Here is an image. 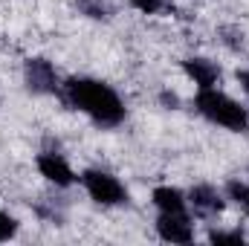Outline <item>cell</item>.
<instances>
[{
	"label": "cell",
	"instance_id": "obj_1",
	"mask_svg": "<svg viewBox=\"0 0 249 246\" xmlns=\"http://www.w3.org/2000/svg\"><path fill=\"white\" fill-rule=\"evenodd\" d=\"M58 96L72 110L84 113L96 127H119L127 119V107H124L122 96L102 78L72 75L61 84Z\"/></svg>",
	"mask_w": 249,
	"mask_h": 246
},
{
	"label": "cell",
	"instance_id": "obj_2",
	"mask_svg": "<svg viewBox=\"0 0 249 246\" xmlns=\"http://www.w3.org/2000/svg\"><path fill=\"white\" fill-rule=\"evenodd\" d=\"M191 107L197 110V116H203L214 127H223L229 133H249V110L220 87L197 90L191 99Z\"/></svg>",
	"mask_w": 249,
	"mask_h": 246
},
{
	"label": "cell",
	"instance_id": "obj_3",
	"mask_svg": "<svg viewBox=\"0 0 249 246\" xmlns=\"http://www.w3.org/2000/svg\"><path fill=\"white\" fill-rule=\"evenodd\" d=\"M78 183L84 188V194L96 206H102V209H119V206H127L130 203L127 185L116 174L105 171V168H84L78 174Z\"/></svg>",
	"mask_w": 249,
	"mask_h": 246
},
{
	"label": "cell",
	"instance_id": "obj_4",
	"mask_svg": "<svg viewBox=\"0 0 249 246\" xmlns=\"http://www.w3.org/2000/svg\"><path fill=\"white\" fill-rule=\"evenodd\" d=\"M23 84L32 96H58L61 93V75L55 64L44 55H29L23 61Z\"/></svg>",
	"mask_w": 249,
	"mask_h": 246
},
{
	"label": "cell",
	"instance_id": "obj_5",
	"mask_svg": "<svg viewBox=\"0 0 249 246\" xmlns=\"http://www.w3.org/2000/svg\"><path fill=\"white\" fill-rule=\"evenodd\" d=\"M188 197V211H194V217H203V220H212L217 217L223 209H226V194L220 188H214L212 183H197L186 191Z\"/></svg>",
	"mask_w": 249,
	"mask_h": 246
},
{
	"label": "cell",
	"instance_id": "obj_6",
	"mask_svg": "<svg viewBox=\"0 0 249 246\" xmlns=\"http://www.w3.org/2000/svg\"><path fill=\"white\" fill-rule=\"evenodd\" d=\"M35 168H38V174L47 183H53L55 188H70V185L78 183V174L72 171V165L67 162V157L58 154V151H41L35 157Z\"/></svg>",
	"mask_w": 249,
	"mask_h": 246
},
{
	"label": "cell",
	"instance_id": "obj_7",
	"mask_svg": "<svg viewBox=\"0 0 249 246\" xmlns=\"http://www.w3.org/2000/svg\"><path fill=\"white\" fill-rule=\"evenodd\" d=\"M160 241L165 244H194L197 232H194V217L191 211H180V214H157V223H154Z\"/></svg>",
	"mask_w": 249,
	"mask_h": 246
},
{
	"label": "cell",
	"instance_id": "obj_8",
	"mask_svg": "<svg viewBox=\"0 0 249 246\" xmlns=\"http://www.w3.org/2000/svg\"><path fill=\"white\" fill-rule=\"evenodd\" d=\"M183 72H186V78L197 87V90L217 87L220 78H223L220 64L212 61V58H206V55H188V58H183Z\"/></svg>",
	"mask_w": 249,
	"mask_h": 246
},
{
	"label": "cell",
	"instance_id": "obj_9",
	"mask_svg": "<svg viewBox=\"0 0 249 246\" xmlns=\"http://www.w3.org/2000/svg\"><path fill=\"white\" fill-rule=\"evenodd\" d=\"M151 203L157 211L162 214H180V211H188V197L183 188L177 185H157L151 191Z\"/></svg>",
	"mask_w": 249,
	"mask_h": 246
},
{
	"label": "cell",
	"instance_id": "obj_10",
	"mask_svg": "<svg viewBox=\"0 0 249 246\" xmlns=\"http://www.w3.org/2000/svg\"><path fill=\"white\" fill-rule=\"evenodd\" d=\"M78 15L90 18V20H110L113 18V6L110 0H75Z\"/></svg>",
	"mask_w": 249,
	"mask_h": 246
},
{
	"label": "cell",
	"instance_id": "obj_11",
	"mask_svg": "<svg viewBox=\"0 0 249 246\" xmlns=\"http://www.w3.org/2000/svg\"><path fill=\"white\" fill-rule=\"evenodd\" d=\"M223 194H226V200L229 203H235L244 214H249V183L247 180H229V183L223 185Z\"/></svg>",
	"mask_w": 249,
	"mask_h": 246
},
{
	"label": "cell",
	"instance_id": "obj_12",
	"mask_svg": "<svg viewBox=\"0 0 249 246\" xmlns=\"http://www.w3.org/2000/svg\"><path fill=\"white\" fill-rule=\"evenodd\" d=\"M206 241H209V244L241 246V244H247V235H244L241 229H212V232L206 235Z\"/></svg>",
	"mask_w": 249,
	"mask_h": 246
},
{
	"label": "cell",
	"instance_id": "obj_13",
	"mask_svg": "<svg viewBox=\"0 0 249 246\" xmlns=\"http://www.w3.org/2000/svg\"><path fill=\"white\" fill-rule=\"evenodd\" d=\"M18 232H20V223H18V217L0 209V244H6V241H15V238H18Z\"/></svg>",
	"mask_w": 249,
	"mask_h": 246
},
{
	"label": "cell",
	"instance_id": "obj_14",
	"mask_svg": "<svg viewBox=\"0 0 249 246\" xmlns=\"http://www.w3.org/2000/svg\"><path fill=\"white\" fill-rule=\"evenodd\" d=\"M136 12H142V15H157V12H162V6H165V0H127Z\"/></svg>",
	"mask_w": 249,
	"mask_h": 246
},
{
	"label": "cell",
	"instance_id": "obj_15",
	"mask_svg": "<svg viewBox=\"0 0 249 246\" xmlns=\"http://www.w3.org/2000/svg\"><path fill=\"white\" fill-rule=\"evenodd\" d=\"M238 81H241V90L249 96V67H244V70H238Z\"/></svg>",
	"mask_w": 249,
	"mask_h": 246
},
{
	"label": "cell",
	"instance_id": "obj_16",
	"mask_svg": "<svg viewBox=\"0 0 249 246\" xmlns=\"http://www.w3.org/2000/svg\"><path fill=\"white\" fill-rule=\"evenodd\" d=\"M162 102H165V105H177V96H174V93H162Z\"/></svg>",
	"mask_w": 249,
	"mask_h": 246
}]
</instances>
